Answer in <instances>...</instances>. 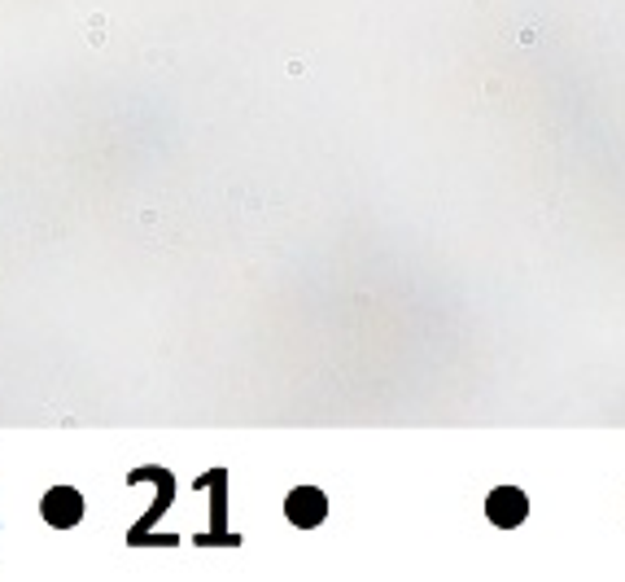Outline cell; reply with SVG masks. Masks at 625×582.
I'll return each mask as SVG.
<instances>
[{
	"label": "cell",
	"instance_id": "6da1fadb",
	"mask_svg": "<svg viewBox=\"0 0 625 582\" xmlns=\"http://www.w3.org/2000/svg\"><path fill=\"white\" fill-rule=\"evenodd\" d=\"M486 517H490L495 526H503V530L525 526V517H530V499H525V491H516V486H499V491H490V499H486Z\"/></svg>",
	"mask_w": 625,
	"mask_h": 582
},
{
	"label": "cell",
	"instance_id": "7a4b0ae2",
	"mask_svg": "<svg viewBox=\"0 0 625 582\" xmlns=\"http://www.w3.org/2000/svg\"><path fill=\"white\" fill-rule=\"evenodd\" d=\"M40 513H44V521H49V526L71 530V526H79V521H84V495H79L75 486H58V491H49V495H44Z\"/></svg>",
	"mask_w": 625,
	"mask_h": 582
},
{
	"label": "cell",
	"instance_id": "3957f363",
	"mask_svg": "<svg viewBox=\"0 0 625 582\" xmlns=\"http://www.w3.org/2000/svg\"><path fill=\"white\" fill-rule=\"evenodd\" d=\"M284 517H289L293 526H302V530L320 526V521L329 517V499H324V491H316V486L293 491V495L284 499Z\"/></svg>",
	"mask_w": 625,
	"mask_h": 582
}]
</instances>
